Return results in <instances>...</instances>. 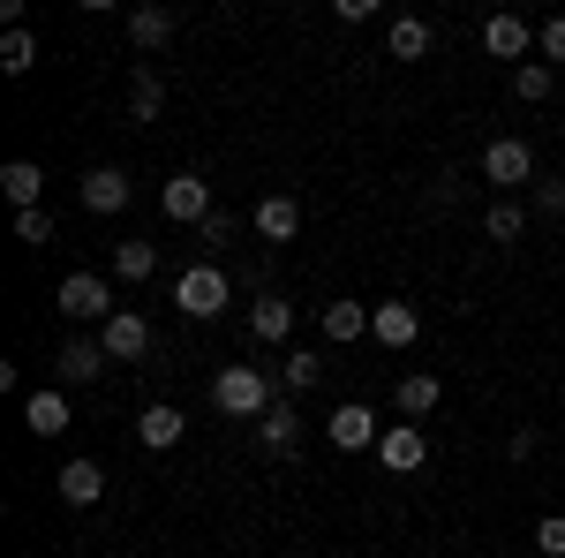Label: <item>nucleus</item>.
Segmentation results:
<instances>
[{"instance_id":"39448f33","label":"nucleus","mask_w":565,"mask_h":558,"mask_svg":"<svg viewBox=\"0 0 565 558\" xmlns=\"http://www.w3.org/2000/svg\"><path fill=\"white\" fill-rule=\"evenodd\" d=\"M324 438H332L340 453H370V445L385 438V423H377V415H370L362 400H340V408L324 415Z\"/></svg>"},{"instance_id":"2eb2a0df","label":"nucleus","mask_w":565,"mask_h":558,"mask_svg":"<svg viewBox=\"0 0 565 558\" xmlns=\"http://www.w3.org/2000/svg\"><path fill=\"white\" fill-rule=\"evenodd\" d=\"M0 189H8L15 212H45V173L31 167V159H8V167H0Z\"/></svg>"},{"instance_id":"6e6552de","label":"nucleus","mask_w":565,"mask_h":558,"mask_svg":"<svg viewBox=\"0 0 565 558\" xmlns=\"http://www.w3.org/2000/svg\"><path fill=\"white\" fill-rule=\"evenodd\" d=\"M76 197H84V212H98V219H114V212H129V173L121 167H90L84 181H76Z\"/></svg>"},{"instance_id":"9d476101","label":"nucleus","mask_w":565,"mask_h":558,"mask_svg":"<svg viewBox=\"0 0 565 558\" xmlns=\"http://www.w3.org/2000/svg\"><path fill=\"white\" fill-rule=\"evenodd\" d=\"M370 340L377 347H415L423 340V309H415V302H377V309H370Z\"/></svg>"},{"instance_id":"f8f14e48","label":"nucleus","mask_w":565,"mask_h":558,"mask_svg":"<svg viewBox=\"0 0 565 558\" xmlns=\"http://www.w3.org/2000/svg\"><path fill=\"white\" fill-rule=\"evenodd\" d=\"M23 423L39 430V438H61V430L76 423V408H68V392H61V386H39L31 400H23Z\"/></svg>"},{"instance_id":"aec40b11","label":"nucleus","mask_w":565,"mask_h":558,"mask_svg":"<svg viewBox=\"0 0 565 558\" xmlns=\"http://www.w3.org/2000/svg\"><path fill=\"white\" fill-rule=\"evenodd\" d=\"M257 234L264 242H295V234H302V204H295V197H264L257 204Z\"/></svg>"},{"instance_id":"473e14b6","label":"nucleus","mask_w":565,"mask_h":558,"mask_svg":"<svg viewBox=\"0 0 565 558\" xmlns=\"http://www.w3.org/2000/svg\"><path fill=\"white\" fill-rule=\"evenodd\" d=\"M332 15H340V23H370V15H377V0H332Z\"/></svg>"},{"instance_id":"4be33fe9","label":"nucleus","mask_w":565,"mask_h":558,"mask_svg":"<svg viewBox=\"0 0 565 558\" xmlns=\"http://www.w3.org/2000/svg\"><path fill=\"white\" fill-rule=\"evenodd\" d=\"M362 333H370V302H324V340L354 347Z\"/></svg>"},{"instance_id":"a878e982","label":"nucleus","mask_w":565,"mask_h":558,"mask_svg":"<svg viewBox=\"0 0 565 558\" xmlns=\"http://www.w3.org/2000/svg\"><path fill=\"white\" fill-rule=\"evenodd\" d=\"M151 272H159V250H151V242H121V250H114V280H151Z\"/></svg>"},{"instance_id":"5701e85b","label":"nucleus","mask_w":565,"mask_h":558,"mask_svg":"<svg viewBox=\"0 0 565 558\" xmlns=\"http://www.w3.org/2000/svg\"><path fill=\"white\" fill-rule=\"evenodd\" d=\"M167 39H174V15H167V8H136L129 15V45L136 53H159Z\"/></svg>"},{"instance_id":"f3484780","label":"nucleus","mask_w":565,"mask_h":558,"mask_svg":"<svg viewBox=\"0 0 565 558\" xmlns=\"http://www.w3.org/2000/svg\"><path fill=\"white\" fill-rule=\"evenodd\" d=\"M181 430H189V415H181V408H167V400L136 415V438H143L151 453H167V445H181Z\"/></svg>"},{"instance_id":"20e7f679","label":"nucleus","mask_w":565,"mask_h":558,"mask_svg":"<svg viewBox=\"0 0 565 558\" xmlns=\"http://www.w3.org/2000/svg\"><path fill=\"white\" fill-rule=\"evenodd\" d=\"M61 317H68V325H106V317H114V309H106V280H98V272H68V280H61Z\"/></svg>"},{"instance_id":"9b49d317","label":"nucleus","mask_w":565,"mask_h":558,"mask_svg":"<svg viewBox=\"0 0 565 558\" xmlns=\"http://www.w3.org/2000/svg\"><path fill=\"white\" fill-rule=\"evenodd\" d=\"M295 317H302V309H295L287 295H257V302H249V333H257L264 347L295 340Z\"/></svg>"},{"instance_id":"a211bd4d","label":"nucleus","mask_w":565,"mask_h":558,"mask_svg":"<svg viewBox=\"0 0 565 558\" xmlns=\"http://www.w3.org/2000/svg\"><path fill=\"white\" fill-rule=\"evenodd\" d=\"M53 483H61V498H68V506H98V498H106V468H98V461H68Z\"/></svg>"},{"instance_id":"0eeeda50","label":"nucleus","mask_w":565,"mask_h":558,"mask_svg":"<svg viewBox=\"0 0 565 558\" xmlns=\"http://www.w3.org/2000/svg\"><path fill=\"white\" fill-rule=\"evenodd\" d=\"M98 347H106V362H143V355H151V325H143L136 309H114V317L98 325Z\"/></svg>"},{"instance_id":"412c9836","label":"nucleus","mask_w":565,"mask_h":558,"mask_svg":"<svg viewBox=\"0 0 565 558\" xmlns=\"http://www.w3.org/2000/svg\"><path fill=\"white\" fill-rule=\"evenodd\" d=\"M53 370H61L68 386H90V378H106V347H98V340H68Z\"/></svg>"},{"instance_id":"dca6fc26","label":"nucleus","mask_w":565,"mask_h":558,"mask_svg":"<svg viewBox=\"0 0 565 558\" xmlns=\"http://www.w3.org/2000/svg\"><path fill=\"white\" fill-rule=\"evenodd\" d=\"M482 45H490L498 61H527V45H535V31H527L521 15H490V23H482Z\"/></svg>"},{"instance_id":"ddd939ff","label":"nucleus","mask_w":565,"mask_h":558,"mask_svg":"<svg viewBox=\"0 0 565 558\" xmlns=\"http://www.w3.org/2000/svg\"><path fill=\"white\" fill-rule=\"evenodd\" d=\"M392 400H399V415H407V423H423V415H437V400H445V386H437L430 370H399V386H392Z\"/></svg>"},{"instance_id":"bb28decb","label":"nucleus","mask_w":565,"mask_h":558,"mask_svg":"<svg viewBox=\"0 0 565 558\" xmlns=\"http://www.w3.org/2000/svg\"><path fill=\"white\" fill-rule=\"evenodd\" d=\"M0 69H8V76H31V69H39V39H31V31H0Z\"/></svg>"},{"instance_id":"7c9ffc66","label":"nucleus","mask_w":565,"mask_h":558,"mask_svg":"<svg viewBox=\"0 0 565 558\" xmlns=\"http://www.w3.org/2000/svg\"><path fill=\"white\" fill-rule=\"evenodd\" d=\"M535 551H543V558H565V514H543V520H535Z\"/></svg>"},{"instance_id":"4468645a","label":"nucleus","mask_w":565,"mask_h":558,"mask_svg":"<svg viewBox=\"0 0 565 558\" xmlns=\"http://www.w3.org/2000/svg\"><path fill=\"white\" fill-rule=\"evenodd\" d=\"M257 445H264V453H295V445H302V415H295V400H271V408H264Z\"/></svg>"},{"instance_id":"f257e3e1","label":"nucleus","mask_w":565,"mask_h":558,"mask_svg":"<svg viewBox=\"0 0 565 558\" xmlns=\"http://www.w3.org/2000/svg\"><path fill=\"white\" fill-rule=\"evenodd\" d=\"M212 400H218V415H234V423H264L271 378H264L257 362H226V370L212 378Z\"/></svg>"},{"instance_id":"f03ea898","label":"nucleus","mask_w":565,"mask_h":558,"mask_svg":"<svg viewBox=\"0 0 565 558\" xmlns=\"http://www.w3.org/2000/svg\"><path fill=\"white\" fill-rule=\"evenodd\" d=\"M226 272H218V264H189V272H181L174 280V309L181 317H218V309H226Z\"/></svg>"},{"instance_id":"cd10ccee","label":"nucleus","mask_w":565,"mask_h":558,"mask_svg":"<svg viewBox=\"0 0 565 558\" xmlns=\"http://www.w3.org/2000/svg\"><path fill=\"white\" fill-rule=\"evenodd\" d=\"M159 106H167V84H159L151 69H136V91H129V122H159Z\"/></svg>"},{"instance_id":"6ab92c4d","label":"nucleus","mask_w":565,"mask_h":558,"mask_svg":"<svg viewBox=\"0 0 565 558\" xmlns=\"http://www.w3.org/2000/svg\"><path fill=\"white\" fill-rule=\"evenodd\" d=\"M430 23H423V15H392V31H385V53L392 61H423V53H430Z\"/></svg>"},{"instance_id":"c85d7f7f","label":"nucleus","mask_w":565,"mask_h":558,"mask_svg":"<svg viewBox=\"0 0 565 558\" xmlns=\"http://www.w3.org/2000/svg\"><path fill=\"white\" fill-rule=\"evenodd\" d=\"M317 378H324V355H309V347H295V355H287V392H309Z\"/></svg>"},{"instance_id":"2f4dec72","label":"nucleus","mask_w":565,"mask_h":558,"mask_svg":"<svg viewBox=\"0 0 565 558\" xmlns=\"http://www.w3.org/2000/svg\"><path fill=\"white\" fill-rule=\"evenodd\" d=\"M535 53H543L551 69H558V61H565V15H551V23L535 31Z\"/></svg>"},{"instance_id":"423d86ee","label":"nucleus","mask_w":565,"mask_h":558,"mask_svg":"<svg viewBox=\"0 0 565 558\" xmlns=\"http://www.w3.org/2000/svg\"><path fill=\"white\" fill-rule=\"evenodd\" d=\"M159 204H167L174 227H204V219H212V181H204V173H174V181L159 189Z\"/></svg>"},{"instance_id":"393cba45","label":"nucleus","mask_w":565,"mask_h":558,"mask_svg":"<svg viewBox=\"0 0 565 558\" xmlns=\"http://www.w3.org/2000/svg\"><path fill=\"white\" fill-rule=\"evenodd\" d=\"M482 234H490V242H521V234H527V212L513 204V197H498V204L482 212Z\"/></svg>"},{"instance_id":"b1692460","label":"nucleus","mask_w":565,"mask_h":558,"mask_svg":"<svg viewBox=\"0 0 565 558\" xmlns=\"http://www.w3.org/2000/svg\"><path fill=\"white\" fill-rule=\"evenodd\" d=\"M513 91H521V106H543V98L558 91V69H551V61H521V69H513Z\"/></svg>"},{"instance_id":"c756f323","label":"nucleus","mask_w":565,"mask_h":558,"mask_svg":"<svg viewBox=\"0 0 565 558\" xmlns=\"http://www.w3.org/2000/svg\"><path fill=\"white\" fill-rule=\"evenodd\" d=\"M15 242L45 250V242H53V212H15Z\"/></svg>"},{"instance_id":"1a4fd4ad","label":"nucleus","mask_w":565,"mask_h":558,"mask_svg":"<svg viewBox=\"0 0 565 558\" xmlns=\"http://www.w3.org/2000/svg\"><path fill=\"white\" fill-rule=\"evenodd\" d=\"M377 461H385L392 475H415L423 461H430V438H423V423H385V438H377Z\"/></svg>"},{"instance_id":"7ed1b4c3","label":"nucleus","mask_w":565,"mask_h":558,"mask_svg":"<svg viewBox=\"0 0 565 558\" xmlns=\"http://www.w3.org/2000/svg\"><path fill=\"white\" fill-rule=\"evenodd\" d=\"M482 181L505 189V197L527 189V181H535V151H527V136H498V144L482 151Z\"/></svg>"},{"instance_id":"72a5a7b5","label":"nucleus","mask_w":565,"mask_h":558,"mask_svg":"<svg viewBox=\"0 0 565 558\" xmlns=\"http://www.w3.org/2000/svg\"><path fill=\"white\" fill-rule=\"evenodd\" d=\"M543 212H565V173H551V181H543Z\"/></svg>"}]
</instances>
